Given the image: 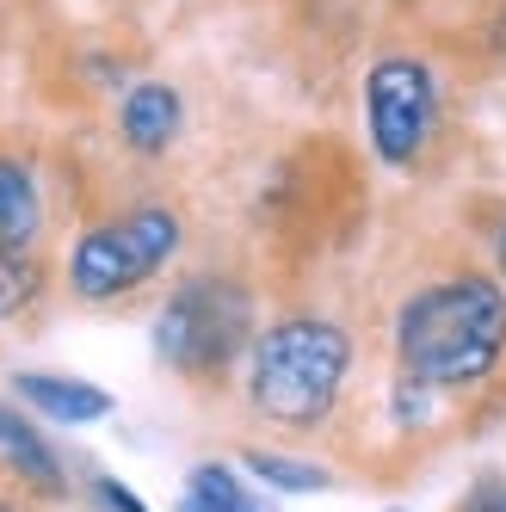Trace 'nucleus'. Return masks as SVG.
I'll use <instances>...</instances> for the list:
<instances>
[{
  "mask_svg": "<svg viewBox=\"0 0 506 512\" xmlns=\"http://www.w3.org/2000/svg\"><path fill=\"white\" fill-rule=\"evenodd\" d=\"M395 358L420 389H476L506 358V290L482 272H457L414 290L395 315Z\"/></svg>",
  "mask_w": 506,
  "mask_h": 512,
  "instance_id": "1",
  "label": "nucleus"
},
{
  "mask_svg": "<svg viewBox=\"0 0 506 512\" xmlns=\"http://www.w3.org/2000/svg\"><path fill=\"white\" fill-rule=\"evenodd\" d=\"M346 371H352L346 327L321 321V315H291V321H272L266 334L253 340L247 395H253V408L278 426H315V420L334 414Z\"/></svg>",
  "mask_w": 506,
  "mask_h": 512,
  "instance_id": "2",
  "label": "nucleus"
},
{
  "mask_svg": "<svg viewBox=\"0 0 506 512\" xmlns=\"http://www.w3.org/2000/svg\"><path fill=\"white\" fill-rule=\"evenodd\" d=\"M247 334H253V303L235 278H186L167 297V309L155 315L161 364H173L192 383L223 377L235 352L247 346Z\"/></svg>",
  "mask_w": 506,
  "mask_h": 512,
  "instance_id": "3",
  "label": "nucleus"
},
{
  "mask_svg": "<svg viewBox=\"0 0 506 512\" xmlns=\"http://www.w3.org/2000/svg\"><path fill=\"white\" fill-rule=\"evenodd\" d=\"M173 253H179V216L167 204H136L112 223H93L75 241L68 284L87 303H112V297H130L136 284H149Z\"/></svg>",
  "mask_w": 506,
  "mask_h": 512,
  "instance_id": "4",
  "label": "nucleus"
},
{
  "mask_svg": "<svg viewBox=\"0 0 506 512\" xmlns=\"http://www.w3.org/2000/svg\"><path fill=\"white\" fill-rule=\"evenodd\" d=\"M365 130L389 167H414L439 130V81L420 56H383L365 75Z\"/></svg>",
  "mask_w": 506,
  "mask_h": 512,
  "instance_id": "5",
  "label": "nucleus"
},
{
  "mask_svg": "<svg viewBox=\"0 0 506 512\" xmlns=\"http://www.w3.org/2000/svg\"><path fill=\"white\" fill-rule=\"evenodd\" d=\"M179 124H186V105H179V93L167 81H136L118 105V130L136 155H161L179 136Z\"/></svg>",
  "mask_w": 506,
  "mask_h": 512,
  "instance_id": "6",
  "label": "nucleus"
},
{
  "mask_svg": "<svg viewBox=\"0 0 506 512\" xmlns=\"http://www.w3.org/2000/svg\"><path fill=\"white\" fill-rule=\"evenodd\" d=\"M13 389H19L25 408H38V414L56 420V426H93V420L112 414V395H105L99 383H81V377L25 371V377H13Z\"/></svg>",
  "mask_w": 506,
  "mask_h": 512,
  "instance_id": "7",
  "label": "nucleus"
},
{
  "mask_svg": "<svg viewBox=\"0 0 506 512\" xmlns=\"http://www.w3.org/2000/svg\"><path fill=\"white\" fill-rule=\"evenodd\" d=\"M44 235V192L19 155H0V253H31Z\"/></svg>",
  "mask_w": 506,
  "mask_h": 512,
  "instance_id": "8",
  "label": "nucleus"
},
{
  "mask_svg": "<svg viewBox=\"0 0 506 512\" xmlns=\"http://www.w3.org/2000/svg\"><path fill=\"white\" fill-rule=\"evenodd\" d=\"M0 457L19 469V482H31L38 494H62V457L50 451V438L31 426L25 414H13L7 401H0Z\"/></svg>",
  "mask_w": 506,
  "mask_h": 512,
  "instance_id": "9",
  "label": "nucleus"
},
{
  "mask_svg": "<svg viewBox=\"0 0 506 512\" xmlns=\"http://www.w3.org/2000/svg\"><path fill=\"white\" fill-rule=\"evenodd\" d=\"M179 512H272L266 500H253V488L229 463H198L186 475V494H179Z\"/></svg>",
  "mask_w": 506,
  "mask_h": 512,
  "instance_id": "10",
  "label": "nucleus"
},
{
  "mask_svg": "<svg viewBox=\"0 0 506 512\" xmlns=\"http://www.w3.org/2000/svg\"><path fill=\"white\" fill-rule=\"evenodd\" d=\"M247 475H260V482L284 488V494H315V488H328L334 475L321 469V463H303V457H278V451H247L241 457Z\"/></svg>",
  "mask_w": 506,
  "mask_h": 512,
  "instance_id": "11",
  "label": "nucleus"
},
{
  "mask_svg": "<svg viewBox=\"0 0 506 512\" xmlns=\"http://www.w3.org/2000/svg\"><path fill=\"white\" fill-rule=\"evenodd\" d=\"M31 297H38V266H31V253H0V321L19 315Z\"/></svg>",
  "mask_w": 506,
  "mask_h": 512,
  "instance_id": "12",
  "label": "nucleus"
},
{
  "mask_svg": "<svg viewBox=\"0 0 506 512\" xmlns=\"http://www.w3.org/2000/svg\"><path fill=\"white\" fill-rule=\"evenodd\" d=\"M93 494H99V506L105 512H149V506H142L124 482H112V475H93Z\"/></svg>",
  "mask_w": 506,
  "mask_h": 512,
  "instance_id": "13",
  "label": "nucleus"
},
{
  "mask_svg": "<svg viewBox=\"0 0 506 512\" xmlns=\"http://www.w3.org/2000/svg\"><path fill=\"white\" fill-rule=\"evenodd\" d=\"M463 512H506V482H500V475H488V482H476V494L463 500Z\"/></svg>",
  "mask_w": 506,
  "mask_h": 512,
  "instance_id": "14",
  "label": "nucleus"
},
{
  "mask_svg": "<svg viewBox=\"0 0 506 512\" xmlns=\"http://www.w3.org/2000/svg\"><path fill=\"white\" fill-rule=\"evenodd\" d=\"M494 260H500V278H506V223H500V235H494Z\"/></svg>",
  "mask_w": 506,
  "mask_h": 512,
  "instance_id": "15",
  "label": "nucleus"
},
{
  "mask_svg": "<svg viewBox=\"0 0 506 512\" xmlns=\"http://www.w3.org/2000/svg\"><path fill=\"white\" fill-rule=\"evenodd\" d=\"M389 512H408V506H389Z\"/></svg>",
  "mask_w": 506,
  "mask_h": 512,
  "instance_id": "16",
  "label": "nucleus"
}]
</instances>
